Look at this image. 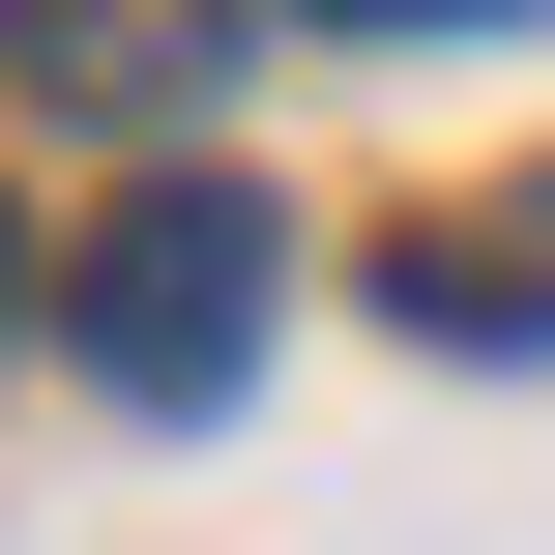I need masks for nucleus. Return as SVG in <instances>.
<instances>
[{
	"label": "nucleus",
	"instance_id": "nucleus-1",
	"mask_svg": "<svg viewBox=\"0 0 555 555\" xmlns=\"http://www.w3.org/2000/svg\"><path fill=\"white\" fill-rule=\"evenodd\" d=\"M263 263H293V234H263L234 176L117 205V234H88V380H117V410H205V380L263 351Z\"/></svg>",
	"mask_w": 555,
	"mask_h": 555
},
{
	"label": "nucleus",
	"instance_id": "nucleus-2",
	"mask_svg": "<svg viewBox=\"0 0 555 555\" xmlns=\"http://www.w3.org/2000/svg\"><path fill=\"white\" fill-rule=\"evenodd\" d=\"M410 322L527 351V322H555V205H468V234H410Z\"/></svg>",
	"mask_w": 555,
	"mask_h": 555
},
{
	"label": "nucleus",
	"instance_id": "nucleus-3",
	"mask_svg": "<svg viewBox=\"0 0 555 555\" xmlns=\"http://www.w3.org/2000/svg\"><path fill=\"white\" fill-rule=\"evenodd\" d=\"M29 29H59V59H88V0H0V59H29Z\"/></svg>",
	"mask_w": 555,
	"mask_h": 555
},
{
	"label": "nucleus",
	"instance_id": "nucleus-4",
	"mask_svg": "<svg viewBox=\"0 0 555 555\" xmlns=\"http://www.w3.org/2000/svg\"><path fill=\"white\" fill-rule=\"evenodd\" d=\"M322 29H439V0H322Z\"/></svg>",
	"mask_w": 555,
	"mask_h": 555
},
{
	"label": "nucleus",
	"instance_id": "nucleus-5",
	"mask_svg": "<svg viewBox=\"0 0 555 555\" xmlns=\"http://www.w3.org/2000/svg\"><path fill=\"white\" fill-rule=\"evenodd\" d=\"M0 322H29V234H0Z\"/></svg>",
	"mask_w": 555,
	"mask_h": 555
}]
</instances>
